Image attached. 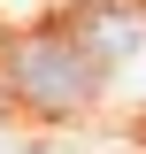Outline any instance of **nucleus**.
Returning <instances> with one entry per match:
<instances>
[{"label": "nucleus", "mask_w": 146, "mask_h": 154, "mask_svg": "<svg viewBox=\"0 0 146 154\" xmlns=\"http://www.w3.org/2000/svg\"><path fill=\"white\" fill-rule=\"evenodd\" d=\"M100 85V54H85L77 38H31L16 46V93L38 108H77Z\"/></svg>", "instance_id": "f257e3e1"}]
</instances>
